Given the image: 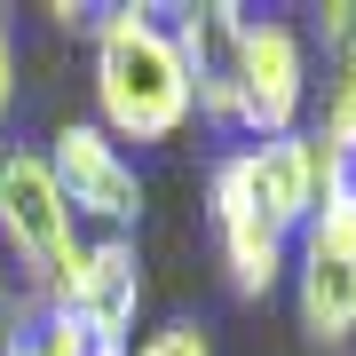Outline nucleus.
<instances>
[{
	"label": "nucleus",
	"instance_id": "nucleus-1",
	"mask_svg": "<svg viewBox=\"0 0 356 356\" xmlns=\"http://www.w3.org/2000/svg\"><path fill=\"white\" fill-rule=\"evenodd\" d=\"M88 95H95V127L111 143H182L198 119V95H191V72H182V48H175V24L166 8H95L88 24Z\"/></svg>",
	"mask_w": 356,
	"mask_h": 356
},
{
	"label": "nucleus",
	"instance_id": "nucleus-2",
	"mask_svg": "<svg viewBox=\"0 0 356 356\" xmlns=\"http://www.w3.org/2000/svg\"><path fill=\"white\" fill-rule=\"evenodd\" d=\"M88 254V229L72 222L64 191L48 175V151L40 143H0V261L16 269V293L32 301H56L64 277Z\"/></svg>",
	"mask_w": 356,
	"mask_h": 356
},
{
	"label": "nucleus",
	"instance_id": "nucleus-3",
	"mask_svg": "<svg viewBox=\"0 0 356 356\" xmlns=\"http://www.w3.org/2000/svg\"><path fill=\"white\" fill-rule=\"evenodd\" d=\"M40 151H48V175H56V191H64L72 222L88 229V238H135L151 182H143L127 143H111L95 119H64Z\"/></svg>",
	"mask_w": 356,
	"mask_h": 356
},
{
	"label": "nucleus",
	"instance_id": "nucleus-4",
	"mask_svg": "<svg viewBox=\"0 0 356 356\" xmlns=\"http://www.w3.org/2000/svg\"><path fill=\"white\" fill-rule=\"evenodd\" d=\"M206 229H214V254H222V277L238 301H269L285 277H293V238L261 214L254 198V175H245V143L206 166Z\"/></svg>",
	"mask_w": 356,
	"mask_h": 356
},
{
	"label": "nucleus",
	"instance_id": "nucleus-5",
	"mask_svg": "<svg viewBox=\"0 0 356 356\" xmlns=\"http://www.w3.org/2000/svg\"><path fill=\"white\" fill-rule=\"evenodd\" d=\"M309 103H317L309 40L293 32L285 16H245V40H238V135L245 143L301 135Z\"/></svg>",
	"mask_w": 356,
	"mask_h": 356
},
{
	"label": "nucleus",
	"instance_id": "nucleus-6",
	"mask_svg": "<svg viewBox=\"0 0 356 356\" xmlns=\"http://www.w3.org/2000/svg\"><path fill=\"white\" fill-rule=\"evenodd\" d=\"M293 309L317 348L356 341V214L348 206H317V222L293 238Z\"/></svg>",
	"mask_w": 356,
	"mask_h": 356
},
{
	"label": "nucleus",
	"instance_id": "nucleus-7",
	"mask_svg": "<svg viewBox=\"0 0 356 356\" xmlns=\"http://www.w3.org/2000/svg\"><path fill=\"white\" fill-rule=\"evenodd\" d=\"M166 24H175L198 119L214 135H238V40H245V8L238 0H198V8H175Z\"/></svg>",
	"mask_w": 356,
	"mask_h": 356
},
{
	"label": "nucleus",
	"instance_id": "nucleus-8",
	"mask_svg": "<svg viewBox=\"0 0 356 356\" xmlns=\"http://www.w3.org/2000/svg\"><path fill=\"white\" fill-rule=\"evenodd\" d=\"M56 309H72L111 348H135V317H143V254H135V238H88V254L64 277Z\"/></svg>",
	"mask_w": 356,
	"mask_h": 356
},
{
	"label": "nucleus",
	"instance_id": "nucleus-9",
	"mask_svg": "<svg viewBox=\"0 0 356 356\" xmlns=\"http://www.w3.org/2000/svg\"><path fill=\"white\" fill-rule=\"evenodd\" d=\"M245 175H254V198H261V214L285 229V238H301L309 222H317V206H325V151H317V135H277V143H245Z\"/></svg>",
	"mask_w": 356,
	"mask_h": 356
},
{
	"label": "nucleus",
	"instance_id": "nucleus-10",
	"mask_svg": "<svg viewBox=\"0 0 356 356\" xmlns=\"http://www.w3.org/2000/svg\"><path fill=\"white\" fill-rule=\"evenodd\" d=\"M127 356H214V332H206L198 317H166V325L143 332Z\"/></svg>",
	"mask_w": 356,
	"mask_h": 356
},
{
	"label": "nucleus",
	"instance_id": "nucleus-11",
	"mask_svg": "<svg viewBox=\"0 0 356 356\" xmlns=\"http://www.w3.org/2000/svg\"><path fill=\"white\" fill-rule=\"evenodd\" d=\"M317 48H325V72L341 56H356V0H325L317 8Z\"/></svg>",
	"mask_w": 356,
	"mask_h": 356
},
{
	"label": "nucleus",
	"instance_id": "nucleus-12",
	"mask_svg": "<svg viewBox=\"0 0 356 356\" xmlns=\"http://www.w3.org/2000/svg\"><path fill=\"white\" fill-rule=\"evenodd\" d=\"M16 88H24V48H16V24L0 16V127L16 119Z\"/></svg>",
	"mask_w": 356,
	"mask_h": 356
},
{
	"label": "nucleus",
	"instance_id": "nucleus-13",
	"mask_svg": "<svg viewBox=\"0 0 356 356\" xmlns=\"http://www.w3.org/2000/svg\"><path fill=\"white\" fill-rule=\"evenodd\" d=\"M0 325H8V261H0Z\"/></svg>",
	"mask_w": 356,
	"mask_h": 356
}]
</instances>
